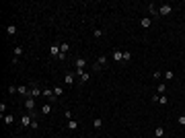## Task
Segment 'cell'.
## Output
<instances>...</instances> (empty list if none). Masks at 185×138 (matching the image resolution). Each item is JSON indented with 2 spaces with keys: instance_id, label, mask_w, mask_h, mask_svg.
I'll return each instance as SVG.
<instances>
[{
  "instance_id": "6da1fadb",
  "label": "cell",
  "mask_w": 185,
  "mask_h": 138,
  "mask_svg": "<svg viewBox=\"0 0 185 138\" xmlns=\"http://www.w3.org/2000/svg\"><path fill=\"white\" fill-rule=\"evenodd\" d=\"M39 95H43V91H41V89L37 87V85H31V87H29V97H33V99H37Z\"/></svg>"
},
{
  "instance_id": "7a4b0ae2",
  "label": "cell",
  "mask_w": 185,
  "mask_h": 138,
  "mask_svg": "<svg viewBox=\"0 0 185 138\" xmlns=\"http://www.w3.org/2000/svg\"><path fill=\"white\" fill-rule=\"evenodd\" d=\"M107 62H109L107 56H99V58H97V62H95V70H99V68H105V66H107Z\"/></svg>"
},
{
  "instance_id": "3957f363",
  "label": "cell",
  "mask_w": 185,
  "mask_h": 138,
  "mask_svg": "<svg viewBox=\"0 0 185 138\" xmlns=\"http://www.w3.org/2000/svg\"><path fill=\"white\" fill-rule=\"evenodd\" d=\"M74 66H76V72L84 70V68H86V60H84V58H76V60H74Z\"/></svg>"
},
{
  "instance_id": "277c9868",
  "label": "cell",
  "mask_w": 185,
  "mask_h": 138,
  "mask_svg": "<svg viewBox=\"0 0 185 138\" xmlns=\"http://www.w3.org/2000/svg\"><path fill=\"white\" fill-rule=\"evenodd\" d=\"M173 13V6L171 4H163L161 8H158V15H161V17H167V15H171Z\"/></svg>"
},
{
  "instance_id": "5b68a950",
  "label": "cell",
  "mask_w": 185,
  "mask_h": 138,
  "mask_svg": "<svg viewBox=\"0 0 185 138\" xmlns=\"http://www.w3.org/2000/svg\"><path fill=\"white\" fill-rule=\"evenodd\" d=\"M74 74L78 76V79H80V83H82V85L91 81V74H89V72H86V70H80V72H74Z\"/></svg>"
},
{
  "instance_id": "8992f818",
  "label": "cell",
  "mask_w": 185,
  "mask_h": 138,
  "mask_svg": "<svg viewBox=\"0 0 185 138\" xmlns=\"http://www.w3.org/2000/svg\"><path fill=\"white\" fill-rule=\"evenodd\" d=\"M31 122H33V116H31V114L21 116V126H31Z\"/></svg>"
},
{
  "instance_id": "52a82bcc",
  "label": "cell",
  "mask_w": 185,
  "mask_h": 138,
  "mask_svg": "<svg viewBox=\"0 0 185 138\" xmlns=\"http://www.w3.org/2000/svg\"><path fill=\"white\" fill-rule=\"evenodd\" d=\"M25 107H27V111H35V99L27 97V99H25Z\"/></svg>"
},
{
  "instance_id": "ba28073f",
  "label": "cell",
  "mask_w": 185,
  "mask_h": 138,
  "mask_svg": "<svg viewBox=\"0 0 185 138\" xmlns=\"http://www.w3.org/2000/svg\"><path fill=\"white\" fill-rule=\"evenodd\" d=\"M64 83H66V85H70V87H72V85L76 83V74H74V72L66 74V76H64Z\"/></svg>"
},
{
  "instance_id": "9c48e42d",
  "label": "cell",
  "mask_w": 185,
  "mask_h": 138,
  "mask_svg": "<svg viewBox=\"0 0 185 138\" xmlns=\"http://www.w3.org/2000/svg\"><path fill=\"white\" fill-rule=\"evenodd\" d=\"M111 58L115 60V62H123V52H119V50H113V54H111Z\"/></svg>"
},
{
  "instance_id": "30bf717a",
  "label": "cell",
  "mask_w": 185,
  "mask_h": 138,
  "mask_svg": "<svg viewBox=\"0 0 185 138\" xmlns=\"http://www.w3.org/2000/svg\"><path fill=\"white\" fill-rule=\"evenodd\" d=\"M49 54H51V56H56V58H60V56H62L60 46H51V48H49Z\"/></svg>"
},
{
  "instance_id": "8fae6325",
  "label": "cell",
  "mask_w": 185,
  "mask_h": 138,
  "mask_svg": "<svg viewBox=\"0 0 185 138\" xmlns=\"http://www.w3.org/2000/svg\"><path fill=\"white\" fill-rule=\"evenodd\" d=\"M19 95L27 99V97H29V87H25V85H21V87H19Z\"/></svg>"
},
{
  "instance_id": "7c38bea8",
  "label": "cell",
  "mask_w": 185,
  "mask_h": 138,
  "mask_svg": "<svg viewBox=\"0 0 185 138\" xmlns=\"http://www.w3.org/2000/svg\"><path fill=\"white\" fill-rule=\"evenodd\" d=\"M140 25H142L144 29H148V27H150V25H152V19H150V17H144V19L140 21Z\"/></svg>"
},
{
  "instance_id": "4fadbf2b",
  "label": "cell",
  "mask_w": 185,
  "mask_h": 138,
  "mask_svg": "<svg viewBox=\"0 0 185 138\" xmlns=\"http://www.w3.org/2000/svg\"><path fill=\"white\" fill-rule=\"evenodd\" d=\"M6 35H11V37L16 35V25H8V27H6Z\"/></svg>"
},
{
  "instance_id": "5bb4252c",
  "label": "cell",
  "mask_w": 185,
  "mask_h": 138,
  "mask_svg": "<svg viewBox=\"0 0 185 138\" xmlns=\"http://www.w3.org/2000/svg\"><path fill=\"white\" fill-rule=\"evenodd\" d=\"M41 114H43V116H49V114H51V103H45V105H41Z\"/></svg>"
},
{
  "instance_id": "9a60e30c",
  "label": "cell",
  "mask_w": 185,
  "mask_h": 138,
  "mask_svg": "<svg viewBox=\"0 0 185 138\" xmlns=\"http://www.w3.org/2000/svg\"><path fill=\"white\" fill-rule=\"evenodd\" d=\"M148 13H150V17H152V19H154V17H161V15H158V8H156L154 4H150V6H148Z\"/></svg>"
},
{
  "instance_id": "2e32d148",
  "label": "cell",
  "mask_w": 185,
  "mask_h": 138,
  "mask_svg": "<svg viewBox=\"0 0 185 138\" xmlns=\"http://www.w3.org/2000/svg\"><path fill=\"white\" fill-rule=\"evenodd\" d=\"M2 120H4V124H6V126H11V124L14 122V116H13V114H6Z\"/></svg>"
},
{
  "instance_id": "e0dca14e",
  "label": "cell",
  "mask_w": 185,
  "mask_h": 138,
  "mask_svg": "<svg viewBox=\"0 0 185 138\" xmlns=\"http://www.w3.org/2000/svg\"><path fill=\"white\" fill-rule=\"evenodd\" d=\"M101 126H103V120H101V118H95V120H93V128H95V130H99Z\"/></svg>"
},
{
  "instance_id": "ac0fdd59",
  "label": "cell",
  "mask_w": 185,
  "mask_h": 138,
  "mask_svg": "<svg viewBox=\"0 0 185 138\" xmlns=\"http://www.w3.org/2000/svg\"><path fill=\"white\" fill-rule=\"evenodd\" d=\"M154 136H156V138H163V136H165V128H163V126H158L156 130H154Z\"/></svg>"
},
{
  "instance_id": "d6986e66",
  "label": "cell",
  "mask_w": 185,
  "mask_h": 138,
  "mask_svg": "<svg viewBox=\"0 0 185 138\" xmlns=\"http://www.w3.org/2000/svg\"><path fill=\"white\" fill-rule=\"evenodd\" d=\"M165 91H167V85H165V83H161V85L156 87V95H165Z\"/></svg>"
},
{
  "instance_id": "ffe728a7",
  "label": "cell",
  "mask_w": 185,
  "mask_h": 138,
  "mask_svg": "<svg viewBox=\"0 0 185 138\" xmlns=\"http://www.w3.org/2000/svg\"><path fill=\"white\" fill-rule=\"evenodd\" d=\"M68 130H78V122H76V120H70V122H68Z\"/></svg>"
},
{
  "instance_id": "44dd1931",
  "label": "cell",
  "mask_w": 185,
  "mask_h": 138,
  "mask_svg": "<svg viewBox=\"0 0 185 138\" xmlns=\"http://www.w3.org/2000/svg\"><path fill=\"white\" fill-rule=\"evenodd\" d=\"M60 50H62V56H66V54H68V50H70V46L64 41V44H60Z\"/></svg>"
},
{
  "instance_id": "7402d4cb",
  "label": "cell",
  "mask_w": 185,
  "mask_h": 138,
  "mask_svg": "<svg viewBox=\"0 0 185 138\" xmlns=\"http://www.w3.org/2000/svg\"><path fill=\"white\" fill-rule=\"evenodd\" d=\"M158 103H161V105H167V103H169V97H167V95H158Z\"/></svg>"
},
{
  "instance_id": "603a6c76",
  "label": "cell",
  "mask_w": 185,
  "mask_h": 138,
  "mask_svg": "<svg viewBox=\"0 0 185 138\" xmlns=\"http://www.w3.org/2000/svg\"><path fill=\"white\" fill-rule=\"evenodd\" d=\"M54 95H56V97L60 99L62 95H64V89H62V87H54Z\"/></svg>"
},
{
  "instance_id": "cb8c5ba5",
  "label": "cell",
  "mask_w": 185,
  "mask_h": 138,
  "mask_svg": "<svg viewBox=\"0 0 185 138\" xmlns=\"http://www.w3.org/2000/svg\"><path fill=\"white\" fill-rule=\"evenodd\" d=\"M163 79H165V81H173V79H175V74L169 70V72H165V74H163Z\"/></svg>"
},
{
  "instance_id": "d4e9b609",
  "label": "cell",
  "mask_w": 185,
  "mask_h": 138,
  "mask_svg": "<svg viewBox=\"0 0 185 138\" xmlns=\"http://www.w3.org/2000/svg\"><path fill=\"white\" fill-rule=\"evenodd\" d=\"M16 56H23V46H14V58Z\"/></svg>"
},
{
  "instance_id": "484cf974",
  "label": "cell",
  "mask_w": 185,
  "mask_h": 138,
  "mask_svg": "<svg viewBox=\"0 0 185 138\" xmlns=\"http://www.w3.org/2000/svg\"><path fill=\"white\" fill-rule=\"evenodd\" d=\"M130 60H132V54L130 52H123V62H130Z\"/></svg>"
},
{
  "instance_id": "4316f807",
  "label": "cell",
  "mask_w": 185,
  "mask_h": 138,
  "mask_svg": "<svg viewBox=\"0 0 185 138\" xmlns=\"http://www.w3.org/2000/svg\"><path fill=\"white\" fill-rule=\"evenodd\" d=\"M177 124H179V126H185V116H179V118H177Z\"/></svg>"
},
{
  "instance_id": "83f0119b",
  "label": "cell",
  "mask_w": 185,
  "mask_h": 138,
  "mask_svg": "<svg viewBox=\"0 0 185 138\" xmlns=\"http://www.w3.org/2000/svg\"><path fill=\"white\" fill-rule=\"evenodd\" d=\"M29 128H31V130H37V128H39V124H37V120H33V122H31V126H29Z\"/></svg>"
},
{
  "instance_id": "f1b7e54d",
  "label": "cell",
  "mask_w": 185,
  "mask_h": 138,
  "mask_svg": "<svg viewBox=\"0 0 185 138\" xmlns=\"http://www.w3.org/2000/svg\"><path fill=\"white\" fill-rule=\"evenodd\" d=\"M93 35H95V37H103V31H101V29H95Z\"/></svg>"
},
{
  "instance_id": "f546056e",
  "label": "cell",
  "mask_w": 185,
  "mask_h": 138,
  "mask_svg": "<svg viewBox=\"0 0 185 138\" xmlns=\"http://www.w3.org/2000/svg\"><path fill=\"white\" fill-rule=\"evenodd\" d=\"M4 111H6V105H4V103H2V105H0V116H2V118L6 116V114H4Z\"/></svg>"
},
{
  "instance_id": "4dcf8cb0",
  "label": "cell",
  "mask_w": 185,
  "mask_h": 138,
  "mask_svg": "<svg viewBox=\"0 0 185 138\" xmlns=\"http://www.w3.org/2000/svg\"><path fill=\"white\" fill-rule=\"evenodd\" d=\"M64 116H66L68 120H72V111H70V109H66V111H64Z\"/></svg>"
},
{
  "instance_id": "1f68e13d",
  "label": "cell",
  "mask_w": 185,
  "mask_h": 138,
  "mask_svg": "<svg viewBox=\"0 0 185 138\" xmlns=\"http://www.w3.org/2000/svg\"><path fill=\"white\" fill-rule=\"evenodd\" d=\"M23 138H27V136H23Z\"/></svg>"
}]
</instances>
